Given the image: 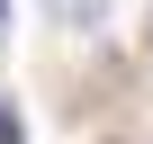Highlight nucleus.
Wrapping results in <instances>:
<instances>
[{
  "mask_svg": "<svg viewBox=\"0 0 153 144\" xmlns=\"http://www.w3.org/2000/svg\"><path fill=\"white\" fill-rule=\"evenodd\" d=\"M0 27H9V0H0Z\"/></svg>",
  "mask_w": 153,
  "mask_h": 144,
  "instance_id": "2",
  "label": "nucleus"
},
{
  "mask_svg": "<svg viewBox=\"0 0 153 144\" xmlns=\"http://www.w3.org/2000/svg\"><path fill=\"white\" fill-rule=\"evenodd\" d=\"M0 144H27V126H18V108H0Z\"/></svg>",
  "mask_w": 153,
  "mask_h": 144,
  "instance_id": "1",
  "label": "nucleus"
}]
</instances>
